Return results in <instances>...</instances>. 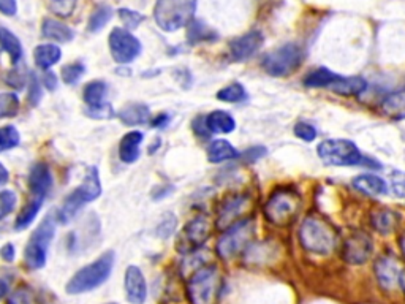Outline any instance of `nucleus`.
Here are the masks:
<instances>
[{
  "mask_svg": "<svg viewBox=\"0 0 405 304\" xmlns=\"http://www.w3.org/2000/svg\"><path fill=\"white\" fill-rule=\"evenodd\" d=\"M397 223H399V214L393 211V209L381 208L371 216V226L380 235L391 233V231L396 230Z\"/></svg>",
  "mask_w": 405,
  "mask_h": 304,
  "instance_id": "nucleus-22",
  "label": "nucleus"
},
{
  "mask_svg": "<svg viewBox=\"0 0 405 304\" xmlns=\"http://www.w3.org/2000/svg\"><path fill=\"white\" fill-rule=\"evenodd\" d=\"M141 143H143V133L136 132V130L122 136V140L119 143L121 161L124 163H133L138 161Z\"/></svg>",
  "mask_w": 405,
  "mask_h": 304,
  "instance_id": "nucleus-19",
  "label": "nucleus"
},
{
  "mask_svg": "<svg viewBox=\"0 0 405 304\" xmlns=\"http://www.w3.org/2000/svg\"><path fill=\"white\" fill-rule=\"evenodd\" d=\"M255 236V221L242 219L228 230L223 231L219 243H217V253L223 260H231L247 250Z\"/></svg>",
  "mask_w": 405,
  "mask_h": 304,
  "instance_id": "nucleus-5",
  "label": "nucleus"
},
{
  "mask_svg": "<svg viewBox=\"0 0 405 304\" xmlns=\"http://www.w3.org/2000/svg\"><path fill=\"white\" fill-rule=\"evenodd\" d=\"M32 293L29 288L26 287H19L14 290L10 298H9V304H32Z\"/></svg>",
  "mask_w": 405,
  "mask_h": 304,
  "instance_id": "nucleus-43",
  "label": "nucleus"
},
{
  "mask_svg": "<svg viewBox=\"0 0 405 304\" xmlns=\"http://www.w3.org/2000/svg\"><path fill=\"white\" fill-rule=\"evenodd\" d=\"M187 37L192 43H200V41H209V40H215L217 34L214 31H211L207 26H205L200 21H192L189 32H187Z\"/></svg>",
  "mask_w": 405,
  "mask_h": 304,
  "instance_id": "nucleus-34",
  "label": "nucleus"
},
{
  "mask_svg": "<svg viewBox=\"0 0 405 304\" xmlns=\"http://www.w3.org/2000/svg\"><path fill=\"white\" fill-rule=\"evenodd\" d=\"M110 304H116V303H110Z\"/></svg>",
  "mask_w": 405,
  "mask_h": 304,
  "instance_id": "nucleus-59",
  "label": "nucleus"
},
{
  "mask_svg": "<svg viewBox=\"0 0 405 304\" xmlns=\"http://www.w3.org/2000/svg\"><path fill=\"white\" fill-rule=\"evenodd\" d=\"M41 86L39 78L35 74L31 75V91H29V101H31V105H39V101L41 98Z\"/></svg>",
  "mask_w": 405,
  "mask_h": 304,
  "instance_id": "nucleus-45",
  "label": "nucleus"
},
{
  "mask_svg": "<svg viewBox=\"0 0 405 304\" xmlns=\"http://www.w3.org/2000/svg\"><path fill=\"white\" fill-rule=\"evenodd\" d=\"M266 154V149L265 148H252L249 151H245V158H249V161H257L262 156Z\"/></svg>",
  "mask_w": 405,
  "mask_h": 304,
  "instance_id": "nucleus-51",
  "label": "nucleus"
},
{
  "mask_svg": "<svg viewBox=\"0 0 405 304\" xmlns=\"http://www.w3.org/2000/svg\"><path fill=\"white\" fill-rule=\"evenodd\" d=\"M353 187L364 195H371V197H379V195H385L388 192L386 181L375 176V175H359L353 179Z\"/></svg>",
  "mask_w": 405,
  "mask_h": 304,
  "instance_id": "nucleus-21",
  "label": "nucleus"
},
{
  "mask_svg": "<svg viewBox=\"0 0 405 304\" xmlns=\"http://www.w3.org/2000/svg\"><path fill=\"white\" fill-rule=\"evenodd\" d=\"M84 71H86L84 65L79 64V62H75V64L65 65V67L61 71V75H62V79L65 81V84L75 86L79 81V79H81V76L84 75Z\"/></svg>",
  "mask_w": 405,
  "mask_h": 304,
  "instance_id": "nucleus-39",
  "label": "nucleus"
},
{
  "mask_svg": "<svg viewBox=\"0 0 405 304\" xmlns=\"http://www.w3.org/2000/svg\"><path fill=\"white\" fill-rule=\"evenodd\" d=\"M110 51L118 64H130L140 56L141 43L125 29H114L110 35Z\"/></svg>",
  "mask_w": 405,
  "mask_h": 304,
  "instance_id": "nucleus-14",
  "label": "nucleus"
},
{
  "mask_svg": "<svg viewBox=\"0 0 405 304\" xmlns=\"http://www.w3.org/2000/svg\"><path fill=\"white\" fill-rule=\"evenodd\" d=\"M41 34L45 35L46 39L59 41V43H67L73 39V31L68 26H65L63 23L57 19H45L43 21Z\"/></svg>",
  "mask_w": 405,
  "mask_h": 304,
  "instance_id": "nucleus-27",
  "label": "nucleus"
},
{
  "mask_svg": "<svg viewBox=\"0 0 405 304\" xmlns=\"http://www.w3.org/2000/svg\"><path fill=\"white\" fill-rule=\"evenodd\" d=\"M222 290V276L214 265H202L187 279L192 304H214Z\"/></svg>",
  "mask_w": 405,
  "mask_h": 304,
  "instance_id": "nucleus-4",
  "label": "nucleus"
},
{
  "mask_svg": "<svg viewBox=\"0 0 405 304\" xmlns=\"http://www.w3.org/2000/svg\"><path fill=\"white\" fill-rule=\"evenodd\" d=\"M401 287L404 288V293H405V271L402 274V278H401Z\"/></svg>",
  "mask_w": 405,
  "mask_h": 304,
  "instance_id": "nucleus-57",
  "label": "nucleus"
},
{
  "mask_svg": "<svg viewBox=\"0 0 405 304\" xmlns=\"http://www.w3.org/2000/svg\"><path fill=\"white\" fill-rule=\"evenodd\" d=\"M304 61V51L296 43H287L277 49L271 51L263 57V70L274 78H285L294 74Z\"/></svg>",
  "mask_w": 405,
  "mask_h": 304,
  "instance_id": "nucleus-7",
  "label": "nucleus"
},
{
  "mask_svg": "<svg viewBox=\"0 0 405 304\" xmlns=\"http://www.w3.org/2000/svg\"><path fill=\"white\" fill-rule=\"evenodd\" d=\"M6 83H9L11 88H23L26 83L24 70H19L18 67L13 69L9 75H6Z\"/></svg>",
  "mask_w": 405,
  "mask_h": 304,
  "instance_id": "nucleus-47",
  "label": "nucleus"
},
{
  "mask_svg": "<svg viewBox=\"0 0 405 304\" xmlns=\"http://www.w3.org/2000/svg\"><path fill=\"white\" fill-rule=\"evenodd\" d=\"M61 57H62L61 48L57 45H40L35 48L34 53L35 64L43 70H49L53 65L61 61Z\"/></svg>",
  "mask_w": 405,
  "mask_h": 304,
  "instance_id": "nucleus-30",
  "label": "nucleus"
},
{
  "mask_svg": "<svg viewBox=\"0 0 405 304\" xmlns=\"http://www.w3.org/2000/svg\"><path fill=\"white\" fill-rule=\"evenodd\" d=\"M21 141V135L13 126L0 127V152L16 148Z\"/></svg>",
  "mask_w": 405,
  "mask_h": 304,
  "instance_id": "nucleus-37",
  "label": "nucleus"
},
{
  "mask_svg": "<svg viewBox=\"0 0 405 304\" xmlns=\"http://www.w3.org/2000/svg\"><path fill=\"white\" fill-rule=\"evenodd\" d=\"M405 271V268L399 262V258L391 255V253H386V255H381L374 266L375 278H377L379 284L386 288V290H391V288L401 285V278Z\"/></svg>",
  "mask_w": 405,
  "mask_h": 304,
  "instance_id": "nucleus-15",
  "label": "nucleus"
},
{
  "mask_svg": "<svg viewBox=\"0 0 405 304\" xmlns=\"http://www.w3.org/2000/svg\"><path fill=\"white\" fill-rule=\"evenodd\" d=\"M176 223H178L176 217L173 216V214H168V217H165L160 226H158L157 235L162 236V238H168V236L173 233V231H175Z\"/></svg>",
  "mask_w": 405,
  "mask_h": 304,
  "instance_id": "nucleus-44",
  "label": "nucleus"
},
{
  "mask_svg": "<svg viewBox=\"0 0 405 304\" xmlns=\"http://www.w3.org/2000/svg\"><path fill=\"white\" fill-rule=\"evenodd\" d=\"M399 245H401V250H402L404 257H405V231H404L402 236H401V240H399Z\"/></svg>",
  "mask_w": 405,
  "mask_h": 304,
  "instance_id": "nucleus-56",
  "label": "nucleus"
},
{
  "mask_svg": "<svg viewBox=\"0 0 405 304\" xmlns=\"http://www.w3.org/2000/svg\"><path fill=\"white\" fill-rule=\"evenodd\" d=\"M236 157V148L227 140H214L207 149V161L211 163H222Z\"/></svg>",
  "mask_w": 405,
  "mask_h": 304,
  "instance_id": "nucleus-28",
  "label": "nucleus"
},
{
  "mask_svg": "<svg viewBox=\"0 0 405 304\" xmlns=\"http://www.w3.org/2000/svg\"><path fill=\"white\" fill-rule=\"evenodd\" d=\"M0 43H2L6 53H9L11 62L16 65L21 61V57H23V46H21V41L16 39V35L0 27Z\"/></svg>",
  "mask_w": 405,
  "mask_h": 304,
  "instance_id": "nucleus-31",
  "label": "nucleus"
},
{
  "mask_svg": "<svg viewBox=\"0 0 405 304\" xmlns=\"http://www.w3.org/2000/svg\"><path fill=\"white\" fill-rule=\"evenodd\" d=\"M2 51H4V46H2V43H0V54H2Z\"/></svg>",
  "mask_w": 405,
  "mask_h": 304,
  "instance_id": "nucleus-58",
  "label": "nucleus"
},
{
  "mask_svg": "<svg viewBox=\"0 0 405 304\" xmlns=\"http://www.w3.org/2000/svg\"><path fill=\"white\" fill-rule=\"evenodd\" d=\"M106 92H108V86L103 81H91L88 86H86L83 97L86 105H88V111L98 110V108L108 105L105 101Z\"/></svg>",
  "mask_w": 405,
  "mask_h": 304,
  "instance_id": "nucleus-25",
  "label": "nucleus"
},
{
  "mask_svg": "<svg viewBox=\"0 0 405 304\" xmlns=\"http://www.w3.org/2000/svg\"><path fill=\"white\" fill-rule=\"evenodd\" d=\"M252 206V200L247 193H233L220 203L219 214H217L215 226L219 230L225 231L244 219Z\"/></svg>",
  "mask_w": 405,
  "mask_h": 304,
  "instance_id": "nucleus-12",
  "label": "nucleus"
},
{
  "mask_svg": "<svg viewBox=\"0 0 405 304\" xmlns=\"http://www.w3.org/2000/svg\"><path fill=\"white\" fill-rule=\"evenodd\" d=\"M374 243L364 231H353L345 238L341 249V257L350 265H363L371 258Z\"/></svg>",
  "mask_w": 405,
  "mask_h": 304,
  "instance_id": "nucleus-13",
  "label": "nucleus"
},
{
  "mask_svg": "<svg viewBox=\"0 0 405 304\" xmlns=\"http://www.w3.org/2000/svg\"><path fill=\"white\" fill-rule=\"evenodd\" d=\"M78 0H48V9L59 18H68L76 9Z\"/></svg>",
  "mask_w": 405,
  "mask_h": 304,
  "instance_id": "nucleus-38",
  "label": "nucleus"
},
{
  "mask_svg": "<svg viewBox=\"0 0 405 304\" xmlns=\"http://www.w3.org/2000/svg\"><path fill=\"white\" fill-rule=\"evenodd\" d=\"M19 111V98L16 93L4 92L0 93V119L13 118Z\"/></svg>",
  "mask_w": 405,
  "mask_h": 304,
  "instance_id": "nucleus-35",
  "label": "nucleus"
},
{
  "mask_svg": "<svg viewBox=\"0 0 405 304\" xmlns=\"http://www.w3.org/2000/svg\"><path fill=\"white\" fill-rule=\"evenodd\" d=\"M211 231L212 223L206 216L195 217L184 227L183 233L179 235L176 249L180 253H184V255H189V253L198 250L207 241V238L211 236Z\"/></svg>",
  "mask_w": 405,
  "mask_h": 304,
  "instance_id": "nucleus-11",
  "label": "nucleus"
},
{
  "mask_svg": "<svg viewBox=\"0 0 405 304\" xmlns=\"http://www.w3.org/2000/svg\"><path fill=\"white\" fill-rule=\"evenodd\" d=\"M41 201H43L41 198L31 200L23 209H21L19 216L16 217V223H14V227H16V230H24V228H27L29 226H31L32 221L35 219V216H37L39 211H40Z\"/></svg>",
  "mask_w": 405,
  "mask_h": 304,
  "instance_id": "nucleus-32",
  "label": "nucleus"
},
{
  "mask_svg": "<svg viewBox=\"0 0 405 304\" xmlns=\"http://www.w3.org/2000/svg\"><path fill=\"white\" fill-rule=\"evenodd\" d=\"M299 241L304 249L315 255H328L336 249L339 235L329 221L320 216H309L299 228Z\"/></svg>",
  "mask_w": 405,
  "mask_h": 304,
  "instance_id": "nucleus-1",
  "label": "nucleus"
},
{
  "mask_svg": "<svg viewBox=\"0 0 405 304\" xmlns=\"http://www.w3.org/2000/svg\"><path fill=\"white\" fill-rule=\"evenodd\" d=\"M195 11L197 0H157L154 18L162 31L176 32L192 23Z\"/></svg>",
  "mask_w": 405,
  "mask_h": 304,
  "instance_id": "nucleus-3",
  "label": "nucleus"
},
{
  "mask_svg": "<svg viewBox=\"0 0 405 304\" xmlns=\"http://www.w3.org/2000/svg\"><path fill=\"white\" fill-rule=\"evenodd\" d=\"M111 16H113V13H111L110 6H108V5L97 6V9L93 10L91 19H89V31L91 32H100L101 29H103L108 24V21L111 19Z\"/></svg>",
  "mask_w": 405,
  "mask_h": 304,
  "instance_id": "nucleus-36",
  "label": "nucleus"
},
{
  "mask_svg": "<svg viewBox=\"0 0 405 304\" xmlns=\"http://www.w3.org/2000/svg\"><path fill=\"white\" fill-rule=\"evenodd\" d=\"M339 76L341 75H337L334 74V71L329 70V69H317L314 71H310V74L304 78V86H307V88H312V89H329V86L331 84H334Z\"/></svg>",
  "mask_w": 405,
  "mask_h": 304,
  "instance_id": "nucleus-29",
  "label": "nucleus"
},
{
  "mask_svg": "<svg viewBox=\"0 0 405 304\" xmlns=\"http://www.w3.org/2000/svg\"><path fill=\"white\" fill-rule=\"evenodd\" d=\"M381 111L388 118L393 119H405V89L391 92L381 101Z\"/></svg>",
  "mask_w": 405,
  "mask_h": 304,
  "instance_id": "nucleus-24",
  "label": "nucleus"
},
{
  "mask_svg": "<svg viewBox=\"0 0 405 304\" xmlns=\"http://www.w3.org/2000/svg\"><path fill=\"white\" fill-rule=\"evenodd\" d=\"M53 186V175L45 163H35L29 175V187L31 192L35 195V198H45Z\"/></svg>",
  "mask_w": 405,
  "mask_h": 304,
  "instance_id": "nucleus-18",
  "label": "nucleus"
},
{
  "mask_svg": "<svg viewBox=\"0 0 405 304\" xmlns=\"http://www.w3.org/2000/svg\"><path fill=\"white\" fill-rule=\"evenodd\" d=\"M16 0H0V13L5 16H13L16 13Z\"/></svg>",
  "mask_w": 405,
  "mask_h": 304,
  "instance_id": "nucleus-49",
  "label": "nucleus"
},
{
  "mask_svg": "<svg viewBox=\"0 0 405 304\" xmlns=\"http://www.w3.org/2000/svg\"><path fill=\"white\" fill-rule=\"evenodd\" d=\"M101 193V184L97 168H91L88 175L84 178V183L76 187L67 198L63 201V206L59 211V221L62 223H67L70 219H73L75 214L81 209L86 203L93 201L100 197Z\"/></svg>",
  "mask_w": 405,
  "mask_h": 304,
  "instance_id": "nucleus-8",
  "label": "nucleus"
},
{
  "mask_svg": "<svg viewBox=\"0 0 405 304\" xmlns=\"http://www.w3.org/2000/svg\"><path fill=\"white\" fill-rule=\"evenodd\" d=\"M294 135L298 136L299 140L310 143L317 138V128L309 124V122H298V124L294 126Z\"/></svg>",
  "mask_w": 405,
  "mask_h": 304,
  "instance_id": "nucleus-41",
  "label": "nucleus"
},
{
  "mask_svg": "<svg viewBox=\"0 0 405 304\" xmlns=\"http://www.w3.org/2000/svg\"><path fill=\"white\" fill-rule=\"evenodd\" d=\"M263 34L258 31H252L249 34L237 37L233 41H230V54L231 59L236 62L247 61L263 46Z\"/></svg>",
  "mask_w": 405,
  "mask_h": 304,
  "instance_id": "nucleus-16",
  "label": "nucleus"
},
{
  "mask_svg": "<svg viewBox=\"0 0 405 304\" xmlns=\"http://www.w3.org/2000/svg\"><path fill=\"white\" fill-rule=\"evenodd\" d=\"M114 266V253L105 252L103 255L98 257L96 262L86 265L81 270L73 274V278L68 280L67 284V293L70 295H79L91 292L93 288L105 284L108 278L111 276Z\"/></svg>",
  "mask_w": 405,
  "mask_h": 304,
  "instance_id": "nucleus-2",
  "label": "nucleus"
},
{
  "mask_svg": "<svg viewBox=\"0 0 405 304\" xmlns=\"http://www.w3.org/2000/svg\"><path fill=\"white\" fill-rule=\"evenodd\" d=\"M168 121H170V116L168 114H158L157 118L152 121V127H165L166 124H168Z\"/></svg>",
  "mask_w": 405,
  "mask_h": 304,
  "instance_id": "nucleus-53",
  "label": "nucleus"
},
{
  "mask_svg": "<svg viewBox=\"0 0 405 304\" xmlns=\"http://www.w3.org/2000/svg\"><path fill=\"white\" fill-rule=\"evenodd\" d=\"M119 119L125 126H141L146 124L150 119V111L146 105L143 103H132L122 108L119 111Z\"/></svg>",
  "mask_w": 405,
  "mask_h": 304,
  "instance_id": "nucleus-26",
  "label": "nucleus"
},
{
  "mask_svg": "<svg viewBox=\"0 0 405 304\" xmlns=\"http://www.w3.org/2000/svg\"><path fill=\"white\" fill-rule=\"evenodd\" d=\"M125 293L127 300L132 304H143L148 298V284L144 274L138 266H128L125 271Z\"/></svg>",
  "mask_w": 405,
  "mask_h": 304,
  "instance_id": "nucleus-17",
  "label": "nucleus"
},
{
  "mask_svg": "<svg viewBox=\"0 0 405 304\" xmlns=\"http://www.w3.org/2000/svg\"><path fill=\"white\" fill-rule=\"evenodd\" d=\"M367 89V81L361 76H339L337 81L334 84L329 86L328 91H332L339 93V96L345 97H353L359 96Z\"/></svg>",
  "mask_w": 405,
  "mask_h": 304,
  "instance_id": "nucleus-20",
  "label": "nucleus"
},
{
  "mask_svg": "<svg viewBox=\"0 0 405 304\" xmlns=\"http://www.w3.org/2000/svg\"><path fill=\"white\" fill-rule=\"evenodd\" d=\"M54 222L53 217L48 216L45 221L40 223V227L34 231V235L29 240L26 250H24V260L26 265L31 270H40L46 265L48 249L49 244L53 241L54 236Z\"/></svg>",
  "mask_w": 405,
  "mask_h": 304,
  "instance_id": "nucleus-10",
  "label": "nucleus"
},
{
  "mask_svg": "<svg viewBox=\"0 0 405 304\" xmlns=\"http://www.w3.org/2000/svg\"><path fill=\"white\" fill-rule=\"evenodd\" d=\"M391 186L397 197L405 198V173L396 171L391 175Z\"/></svg>",
  "mask_w": 405,
  "mask_h": 304,
  "instance_id": "nucleus-46",
  "label": "nucleus"
},
{
  "mask_svg": "<svg viewBox=\"0 0 405 304\" xmlns=\"http://www.w3.org/2000/svg\"><path fill=\"white\" fill-rule=\"evenodd\" d=\"M318 157L331 166H354L366 162L359 148L350 140L332 138L318 144Z\"/></svg>",
  "mask_w": 405,
  "mask_h": 304,
  "instance_id": "nucleus-9",
  "label": "nucleus"
},
{
  "mask_svg": "<svg viewBox=\"0 0 405 304\" xmlns=\"http://www.w3.org/2000/svg\"><path fill=\"white\" fill-rule=\"evenodd\" d=\"M119 16L122 19V23H124L128 29H135L138 27L140 23L144 21L143 14H140L138 11H130V10H121L119 11Z\"/></svg>",
  "mask_w": 405,
  "mask_h": 304,
  "instance_id": "nucleus-42",
  "label": "nucleus"
},
{
  "mask_svg": "<svg viewBox=\"0 0 405 304\" xmlns=\"http://www.w3.org/2000/svg\"><path fill=\"white\" fill-rule=\"evenodd\" d=\"M193 130H195V133L200 136V138H206V136L211 135V132H209L207 126H206V118L195 119L193 121Z\"/></svg>",
  "mask_w": 405,
  "mask_h": 304,
  "instance_id": "nucleus-48",
  "label": "nucleus"
},
{
  "mask_svg": "<svg viewBox=\"0 0 405 304\" xmlns=\"http://www.w3.org/2000/svg\"><path fill=\"white\" fill-rule=\"evenodd\" d=\"M6 292H9V285H6V282H4L2 279H0V300L4 298V296L6 295Z\"/></svg>",
  "mask_w": 405,
  "mask_h": 304,
  "instance_id": "nucleus-55",
  "label": "nucleus"
},
{
  "mask_svg": "<svg viewBox=\"0 0 405 304\" xmlns=\"http://www.w3.org/2000/svg\"><path fill=\"white\" fill-rule=\"evenodd\" d=\"M16 206V195L11 191L0 192V221L9 216Z\"/></svg>",
  "mask_w": 405,
  "mask_h": 304,
  "instance_id": "nucleus-40",
  "label": "nucleus"
},
{
  "mask_svg": "<svg viewBox=\"0 0 405 304\" xmlns=\"http://www.w3.org/2000/svg\"><path fill=\"white\" fill-rule=\"evenodd\" d=\"M206 126L211 133H231L236 128V121L227 111H212L206 116Z\"/></svg>",
  "mask_w": 405,
  "mask_h": 304,
  "instance_id": "nucleus-23",
  "label": "nucleus"
},
{
  "mask_svg": "<svg viewBox=\"0 0 405 304\" xmlns=\"http://www.w3.org/2000/svg\"><path fill=\"white\" fill-rule=\"evenodd\" d=\"M43 84L48 91H54L57 88V76L53 71H46L45 76H43Z\"/></svg>",
  "mask_w": 405,
  "mask_h": 304,
  "instance_id": "nucleus-50",
  "label": "nucleus"
},
{
  "mask_svg": "<svg viewBox=\"0 0 405 304\" xmlns=\"http://www.w3.org/2000/svg\"><path fill=\"white\" fill-rule=\"evenodd\" d=\"M6 181H9V170H6L5 166L0 163V186H4Z\"/></svg>",
  "mask_w": 405,
  "mask_h": 304,
  "instance_id": "nucleus-54",
  "label": "nucleus"
},
{
  "mask_svg": "<svg viewBox=\"0 0 405 304\" xmlns=\"http://www.w3.org/2000/svg\"><path fill=\"white\" fill-rule=\"evenodd\" d=\"M0 255H2L4 260H6V262H13L14 260V249H13V245L11 244H5L2 250H0Z\"/></svg>",
  "mask_w": 405,
  "mask_h": 304,
  "instance_id": "nucleus-52",
  "label": "nucleus"
},
{
  "mask_svg": "<svg viewBox=\"0 0 405 304\" xmlns=\"http://www.w3.org/2000/svg\"><path fill=\"white\" fill-rule=\"evenodd\" d=\"M301 197L293 189H277L265 205V217L274 226H288L299 211Z\"/></svg>",
  "mask_w": 405,
  "mask_h": 304,
  "instance_id": "nucleus-6",
  "label": "nucleus"
},
{
  "mask_svg": "<svg viewBox=\"0 0 405 304\" xmlns=\"http://www.w3.org/2000/svg\"><path fill=\"white\" fill-rule=\"evenodd\" d=\"M217 98L227 101V103H240V101L247 98V92H245L242 84L233 83L217 92Z\"/></svg>",
  "mask_w": 405,
  "mask_h": 304,
  "instance_id": "nucleus-33",
  "label": "nucleus"
}]
</instances>
